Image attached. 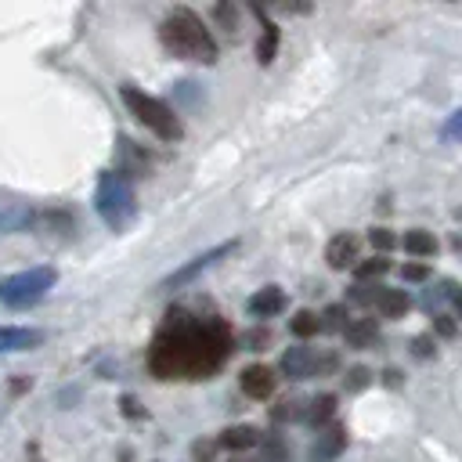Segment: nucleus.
Masks as SVG:
<instances>
[{"mask_svg":"<svg viewBox=\"0 0 462 462\" xmlns=\"http://www.w3.org/2000/svg\"><path fill=\"white\" fill-rule=\"evenodd\" d=\"M235 328L217 310L170 307L148 346V372L162 383L170 379H209L235 354Z\"/></svg>","mask_w":462,"mask_h":462,"instance_id":"nucleus-1","label":"nucleus"},{"mask_svg":"<svg viewBox=\"0 0 462 462\" xmlns=\"http://www.w3.org/2000/svg\"><path fill=\"white\" fill-rule=\"evenodd\" d=\"M159 40H162L166 54H173L180 61H195V65H213L220 54L213 32L206 29V22L191 7H173L159 22Z\"/></svg>","mask_w":462,"mask_h":462,"instance_id":"nucleus-2","label":"nucleus"},{"mask_svg":"<svg viewBox=\"0 0 462 462\" xmlns=\"http://www.w3.org/2000/svg\"><path fill=\"white\" fill-rule=\"evenodd\" d=\"M94 209L105 220L108 231H126L130 220L137 217V195L126 173L119 170H105L97 177V191H94Z\"/></svg>","mask_w":462,"mask_h":462,"instance_id":"nucleus-3","label":"nucleus"},{"mask_svg":"<svg viewBox=\"0 0 462 462\" xmlns=\"http://www.w3.org/2000/svg\"><path fill=\"white\" fill-rule=\"evenodd\" d=\"M119 97H123V105L130 108V116H134L144 130H152L159 141H180V137H184V126H180L177 112H173L162 97L144 94V90H141V87H134V83L119 87Z\"/></svg>","mask_w":462,"mask_h":462,"instance_id":"nucleus-4","label":"nucleus"},{"mask_svg":"<svg viewBox=\"0 0 462 462\" xmlns=\"http://www.w3.org/2000/svg\"><path fill=\"white\" fill-rule=\"evenodd\" d=\"M58 282V271L40 263V267H29V271H18V274H7L0 278V303L11 307V310H25V307H36Z\"/></svg>","mask_w":462,"mask_h":462,"instance_id":"nucleus-5","label":"nucleus"},{"mask_svg":"<svg viewBox=\"0 0 462 462\" xmlns=\"http://www.w3.org/2000/svg\"><path fill=\"white\" fill-rule=\"evenodd\" d=\"M339 368V354L336 350H318V346H289L278 357V372L292 383L314 379V375H332Z\"/></svg>","mask_w":462,"mask_h":462,"instance_id":"nucleus-6","label":"nucleus"},{"mask_svg":"<svg viewBox=\"0 0 462 462\" xmlns=\"http://www.w3.org/2000/svg\"><path fill=\"white\" fill-rule=\"evenodd\" d=\"M238 249V238H231V242H220V245H213V249H206V253H199V256H191L188 263H180L173 274H166V282H162V289H180V285H188V282H195L202 271H209L217 260H224V256H231Z\"/></svg>","mask_w":462,"mask_h":462,"instance_id":"nucleus-7","label":"nucleus"},{"mask_svg":"<svg viewBox=\"0 0 462 462\" xmlns=\"http://www.w3.org/2000/svg\"><path fill=\"white\" fill-rule=\"evenodd\" d=\"M238 386H242V393L249 401H267L274 393V386H278V372L267 368V365H245L242 375H238Z\"/></svg>","mask_w":462,"mask_h":462,"instance_id":"nucleus-8","label":"nucleus"},{"mask_svg":"<svg viewBox=\"0 0 462 462\" xmlns=\"http://www.w3.org/2000/svg\"><path fill=\"white\" fill-rule=\"evenodd\" d=\"M343 448H346V430H343L339 422H332V426H328V430H321V433H318V440L310 444L307 462H336Z\"/></svg>","mask_w":462,"mask_h":462,"instance_id":"nucleus-9","label":"nucleus"},{"mask_svg":"<svg viewBox=\"0 0 462 462\" xmlns=\"http://www.w3.org/2000/svg\"><path fill=\"white\" fill-rule=\"evenodd\" d=\"M357 249H361L357 235L343 231V235L328 238V245H325V260H328V267H332V271H346V267H354V263H357Z\"/></svg>","mask_w":462,"mask_h":462,"instance_id":"nucleus-10","label":"nucleus"},{"mask_svg":"<svg viewBox=\"0 0 462 462\" xmlns=\"http://www.w3.org/2000/svg\"><path fill=\"white\" fill-rule=\"evenodd\" d=\"M285 307H289V296H285L278 285H263L260 292H253V296L245 300L249 318H274V314H282Z\"/></svg>","mask_w":462,"mask_h":462,"instance_id":"nucleus-11","label":"nucleus"},{"mask_svg":"<svg viewBox=\"0 0 462 462\" xmlns=\"http://www.w3.org/2000/svg\"><path fill=\"white\" fill-rule=\"evenodd\" d=\"M43 343L40 328H25V325H0V354H18V350H32Z\"/></svg>","mask_w":462,"mask_h":462,"instance_id":"nucleus-12","label":"nucleus"},{"mask_svg":"<svg viewBox=\"0 0 462 462\" xmlns=\"http://www.w3.org/2000/svg\"><path fill=\"white\" fill-rule=\"evenodd\" d=\"M343 339H346V346H354V350L375 346V343H379V325H375V318H354V321H346Z\"/></svg>","mask_w":462,"mask_h":462,"instance_id":"nucleus-13","label":"nucleus"},{"mask_svg":"<svg viewBox=\"0 0 462 462\" xmlns=\"http://www.w3.org/2000/svg\"><path fill=\"white\" fill-rule=\"evenodd\" d=\"M260 430L256 426H227L220 437H217V448H224V451H249V448H256L260 444Z\"/></svg>","mask_w":462,"mask_h":462,"instance_id":"nucleus-14","label":"nucleus"},{"mask_svg":"<svg viewBox=\"0 0 462 462\" xmlns=\"http://www.w3.org/2000/svg\"><path fill=\"white\" fill-rule=\"evenodd\" d=\"M375 314L379 318H404L408 314V307H411V300H408V292L404 289H379V296H375Z\"/></svg>","mask_w":462,"mask_h":462,"instance_id":"nucleus-15","label":"nucleus"},{"mask_svg":"<svg viewBox=\"0 0 462 462\" xmlns=\"http://www.w3.org/2000/svg\"><path fill=\"white\" fill-rule=\"evenodd\" d=\"M336 415V397L332 393H318V397H310V401H303V415H300V422H307V426H325L328 419Z\"/></svg>","mask_w":462,"mask_h":462,"instance_id":"nucleus-16","label":"nucleus"},{"mask_svg":"<svg viewBox=\"0 0 462 462\" xmlns=\"http://www.w3.org/2000/svg\"><path fill=\"white\" fill-rule=\"evenodd\" d=\"M256 14H260V22H263V32H260V40H256V61L260 65H271L274 61V51H278V25L256 7Z\"/></svg>","mask_w":462,"mask_h":462,"instance_id":"nucleus-17","label":"nucleus"},{"mask_svg":"<svg viewBox=\"0 0 462 462\" xmlns=\"http://www.w3.org/2000/svg\"><path fill=\"white\" fill-rule=\"evenodd\" d=\"M397 242H401V249H404V253H411V256H419V260L437 253V238H433L430 231H422V227H415V231H404Z\"/></svg>","mask_w":462,"mask_h":462,"instance_id":"nucleus-18","label":"nucleus"},{"mask_svg":"<svg viewBox=\"0 0 462 462\" xmlns=\"http://www.w3.org/2000/svg\"><path fill=\"white\" fill-rule=\"evenodd\" d=\"M32 224V209L25 202H0V231H22Z\"/></svg>","mask_w":462,"mask_h":462,"instance_id":"nucleus-19","label":"nucleus"},{"mask_svg":"<svg viewBox=\"0 0 462 462\" xmlns=\"http://www.w3.org/2000/svg\"><path fill=\"white\" fill-rule=\"evenodd\" d=\"M386 271H390V260L379 256V253L368 256V260H357V263H354V278H357V282H379Z\"/></svg>","mask_w":462,"mask_h":462,"instance_id":"nucleus-20","label":"nucleus"},{"mask_svg":"<svg viewBox=\"0 0 462 462\" xmlns=\"http://www.w3.org/2000/svg\"><path fill=\"white\" fill-rule=\"evenodd\" d=\"M289 332H292L296 339H310V336H318V332H321V321H318V314H314V310H296V314H292V321H289Z\"/></svg>","mask_w":462,"mask_h":462,"instance_id":"nucleus-21","label":"nucleus"},{"mask_svg":"<svg viewBox=\"0 0 462 462\" xmlns=\"http://www.w3.org/2000/svg\"><path fill=\"white\" fill-rule=\"evenodd\" d=\"M346 303H328L321 314H318V321H321V332H343L346 328Z\"/></svg>","mask_w":462,"mask_h":462,"instance_id":"nucleus-22","label":"nucleus"},{"mask_svg":"<svg viewBox=\"0 0 462 462\" xmlns=\"http://www.w3.org/2000/svg\"><path fill=\"white\" fill-rule=\"evenodd\" d=\"M300 415H303V397H282V401L271 408V419H274V422H285V419L296 422Z\"/></svg>","mask_w":462,"mask_h":462,"instance_id":"nucleus-23","label":"nucleus"},{"mask_svg":"<svg viewBox=\"0 0 462 462\" xmlns=\"http://www.w3.org/2000/svg\"><path fill=\"white\" fill-rule=\"evenodd\" d=\"M267 343H271V328H267V325L235 336V346H242V350H267Z\"/></svg>","mask_w":462,"mask_h":462,"instance_id":"nucleus-24","label":"nucleus"},{"mask_svg":"<svg viewBox=\"0 0 462 462\" xmlns=\"http://www.w3.org/2000/svg\"><path fill=\"white\" fill-rule=\"evenodd\" d=\"M379 289H383L379 282H357V285H354V289H350L346 296H350V303H361V307H372V303H375V296H379Z\"/></svg>","mask_w":462,"mask_h":462,"instance_id":"nucleus-25","label":"nucleus"},{"mask_svg":"<svg viewBox=\"0 0 462 462\" xmlns=\"http://www.w3.org/2000/svg\"><path fill=\"white\" fill-rule=\"evenodd\" d=\"M368 383H372V372H368L365 365H354V368L343 375V386H346L350 393H354V390H365Z\"/></svg>","mask_w":462,"mask_h":462,"instance_id":"nucleus-26","label":"nucleus"},{"mask_svg":"<svg viewBox=\"0 0 462 462\" xmlns=\"http://www.w3.org/2000/svg\"><path fill=\"white\" fill-rule=\"evenodd\" d=\"M213 18H217V22H220V25H224L231 36L238 32V11H235L231 4H217V7H213Z\"/></svg>","mask_w":462,"mask_h":462,"instance_id":"nucleus-27","label":"nucleus"},{"mask_svg":"<svg viewBox=\"0 0 462 462\" xmlns=\"http://www.w3.org/2000/svg\"><path fill=\"white\" fill-rule=\"evenodd\" d=\"M368 242H372V249H379V256H386V253L397 245V238H393L386 227H372V231H368Z\"/></svg>","mask_w":462,"mask_h":462,"instance_id":"nucleus-28","label":"nucleus"},{"mask_svg":"<svg viewBox=\"0 0 462 462\" xmlns=\"http://www.w3.org/2000/svg\"><path fill=\"white\" fill-rule=\"evenodd\" d=\"M433 328H437L444 339H455V332H458V325H455L451 314H433Z\"/></svg>","mask_w":462,"mask_h":462,"instance_id":"nucleus-29","label":"nucleus"},{"mask_svg":"<svg viewBox=\"0 0 462 462\" xmlns=\"http://www.w3.org/2000/svg\"><path fill=\"white\" fill-rule=\"evenodd\" d=\"M401 278H404V282H426V278H430V267H426V263H404V267H401Z\"/></svg>","mask_w":462,"mask_h":462,"instance_id":"nucleus-30","label":"nucleus"},{"mask_svg":"<svg viewBox=\"0 0 462 462\" xmlns=\"http://www.w3.org/2000/svg\"><path fill=\"white\" fill-rule=\"evenodd\" d=\"M191 455H195V462H209L217 455V440H195L191 444Z\"/></svg>","mask_w":462,"mask_h":462,"instance_id":"nucleus-31","label":"nucleus"},{"mask_svg":"<svg viewBox=\"0 0 462 462\" xmlns=\"http://www.w3.org/2000/svg\"><path fill=\"white\" fill-rule=\"evenodd\" d=\"M260 444L267 448V455H271V462H278V458H285V444H282L278 437H260Z\"/></svg>","mask_w":462,"mask_h":462,"instance_id":"nucleus-32","label":"nucleus"},{"mask_svg":"<svg viewBox=\"0 0 462 462\" xmlns=\"http://www.w3.org/2000/svg\"><path fill=\"white\" fill-rule=\"evenodd\" d=\"M415 354H419V357H430V354H433L430 336H419V339H415Z\"/></svg>","mask_w":462,"mask_h":462,"instance_id":"nucleus-33","label":"nucleus"},{"mask_svg":"<svg viewBox=\"0 0 462 462\" xmlns=\"http://www.w3.org/2000/svg\"><path fill=\"white\" fill-rule=\"evenodd\" d=\"M134 404H137V401H134V397H123V411H126V415H141V411H137V408H134Z\"/></svg>","mask_w":462,"mask_h":462,"instance_id":"nucleus-34","label":"nucleus"},{"mask_svg":"<svg viewBox=\"0 0 462 462\" xmlns=\"http://www.w3.org/2000/svg\"><path fill=\"white\" fill-rule=\"evenodd\" d=\"M231 462H253V458H231Z\"/></svg>","mask_w":462,"mask_h":462,"instance_id":"nucleus-35","label":"nucleus"}]
</instances>
